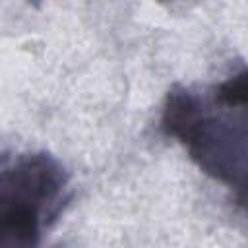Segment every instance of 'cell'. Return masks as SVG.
I'll list each match as a JSON object with an SVG mask.
<instances>
[{
    "label": "cell",
    "mask_w": 248,
    "mask_h": 248,
    "mask_svg": "<svg viewBox=\"0 0 248 248\" xmlns=\"http://www.w3.org/2000/svg\"><path fill=\"white\" fill-rule=\"evenodd\" d=\"M161 130L248 211V64L211 85H174L163 103Z\"/></svg>",
    "instance_id": "6da1fadb"
},
{
    "label": "cell",
    "mask_w": 248,
    "mask_h": 248,
    "mask_svg": "<svg viewBox=\"0 0 248 248\" xmlns=\"http://www.w3.org/2000/svg\"><path fill=\"white\" fill-rule=\"evenodd\" d=\"M68 172L50 153H21L0 172V248H41L64 207Z\"/></svg>",
    "instance_id": "7a4b0ae2"
}]
</instances>
